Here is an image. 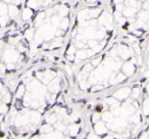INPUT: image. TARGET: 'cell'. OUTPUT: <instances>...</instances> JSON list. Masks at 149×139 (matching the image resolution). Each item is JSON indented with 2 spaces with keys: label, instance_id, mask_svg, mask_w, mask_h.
<instances>
[{
  "label": "cell",
  "instance_id": "1",
  "mask_svg": "<svg viewBox=\"0 0 149 139\" xmlns=\"http://www.w3.org/2000/svg\"><path fill=\"white\" fill-rule=\"evenodd\" d=\"M131 91H132V90L129 87L120 88V89H118V91L113 94V97L116 98V100H125L131 95Z\"/></svg>",
  "mask_w": 149,
  "mask_h": 139
},
{
  "label": "cell",
  "instance_id": "2",
  "mask_svg": "<svg viewBox=\"0 0 149 139\" xmlns=\"http://www.w3.org/2000/svg\"><path fill=\"white\" fill-rule=\"evenodd\" d=\"M48 91L51 94H56L60 89V81L58 78H54L49 84H48Z\"/></svg>",
  "mask_w": 149,
  "mask_h": 139
},
{
  "label": "cell",
  "instance_id": "3",
  "mask_svg": "<svg viewBox=\"0 0 149 139\" xmlns=\"http://www.w3.org/2000/svg\"><path fill=\"white\" fill-rule=\"evenodd\" d=\"M94 130H95V134L97 135H103V134H106L107 132V126L105 125V123L103 122H97L95 125H94Z\"/></svg>",
  "mask_w": 149,
  "mask_h": 139
},
{
  "label": "cell",
  "instance_id": "4",
  "mask_svg": "<svg viewBox=\"0 0 149 139\" xmlns=\"http://www.w3.org/2000/svg\"><path fill=\"white\" fill-rule=\"evenodd\" d=\"M135 72V64L132 62H126L123 66V74H124L126 77H130L134 74Z\"/></svg>",
  "mask_w": 149,
  "mask_h": 139
},
{
  "label": "cell",
  "instance_id": "5",
  "mask_svg": "<svg viewBox=\"0 0 149 139\" xmlns=\"http://www.w3.org/2000/svg\"><path fill=\"white\" fill-rule=\"evenodd\" d=\"M79 131H80L79 125L72 123V124H70V126L68 127V129H66V131L64 132V134H68L70 135V137H74V136H77L78 135Z\"/></svg>",
  "mask_w": 149,
  "mask_h": 139
},
{
  "label": "cell",
  "instance_id": "6",
  "mask_svg": "<svg viewBox=\"0 0 149 139\" xmlns=\"http://www.w3.org/2000/svg\"><path fill=\"white\" fill-rule=\"evenodd\" d=\"M34 15V11L32 9L28 8V7H25L22 11V20L23 21H29L33 17Z\"/></svg>",
  "mask_w": 149,
  "mask_h": 139
},
{
  "label": "cell",
  "instance_id": "7",
  "mask_svg": "<svg viewBox=\"0 0 149 139\" xmlns=\"http://www.w3.org/2000/svg\"><path fill=\"white\" fill-rule=\"evenodd\" d=\"M39 130L43 135H47V134H49V133L53 132V126L47 124V123H44V124H42L41 126H40Z\"/></svg>",
  "mask_w": 149,
  "mask_h": 139
},
{
  "label": "cell",
  "instance_id": "8",
  "mask_svg": "<svg viewBox=\"0 0 149 139\" xmlns=\"http://www.w3.org/2000/svg\"><path fill=\"white\" fill-rule=\"evenodd\" d=\"M26 94V87L24 84H19L17 86V90H15V98L17 99H22L23 96H25Z\"/></svg>",
  "mask_w": 149,
  "mask_h": 139
},
{
  "label": "cell",
  "instance_id": "9",
  "mask_svg": "<svg viewBox=\"0 0 149 139\" xmlns=\"http://www.w3.org/2000/svg\"><path fill=\"white\" fill-rule=\"evenodd\" d=\"M101 119L103 121V123H108V124L113 123V115H112V112H103V115L101 116Z\"/></svg>",
  "mask_w": 149,
  "mask_h": 139
},
{
  "label": "cell",
  "instance_id": "10",
  "mask_svg": "<svg viewBox=\"0 0 149 139\" xmlns=\"http://www.w3.org/2000/svg\"><path fill=\"white\" fill-rule=\"evenodd\" d=\"M7 13H8L9 17H15L19 13V7L15 5H9L7 6Z\"/></svg>",
  "mask_w": 149,
  "mask_h": 139
},
{
  "label": "cell",
  "instance_id": "11",
  "mask_svg": "<svg viewBox=\"0 0 149 139\" xmlns=\"http://www.w3.org/2000/svg\"><path fill=\"white\" fill-rule=\"evenodd\" d=\"M70 21L68 17H63V19L60 21V24H59V29L61 31H66L70 27Z\"/></svg>",
  "mask_w": 149,
  "mask_h": 139
},
{
  "label": "cell",
  "instance_id": "12",
  "mask_svg": "<svg viewBox=\"0 0 149 139\" xmlns=\"http://www.w3.org/2000/svg\"><path fill=\"white\" fill-rule=\"evenodd\" d=\"M135 13H136V8L135 7H125L124 10H123V15H125V17H133V15H135Z\"/></svg>",
  "mask_w": 149,
  "mask_h": 139
},
{
  "label": "cell",
  "instance_id": "13",
  "mask_svg": "<svg viewBox=\"0 0 149 139\" xmlns=\"http://www.w3.org/2000/svg\"><path fill=\"white\" fill-rule=\"evenodd\" d=\"M0 100H1V102H2V103L9 104L11 102V93L9 91L6 92L4 95H2L1 97H0Z\"/></svg>",
  "mask_w": 149,
  "mask_h": 139
},
{
  "label": "cell",
  "instance_id": "14",
  "mask_svg": "<svg viewBox=\"0 0 149 139\" xmlns=\"http://www.w3.org/2000/svg\"><path fill=\"white\" fill-rule=\"evenodd\" d=\"M27 7L32 9V10H35V9H38L40 7V3L39 1H28Z\"/></svg>",
  "mask_w": 149,
  "mask_h": 139
},
{
  "label": "cell",
  "instance_id": "15",
  "mask_svg": "<svg viewBox=\"0 0 149 139\" xmlns=\"http://www.w3.org/2000/svg\"><path fill=\"white\" fill-rule=\"evenodd\" d=\"M10 17L8 15H3V17H0V27L4 28L6 27L7 25L9 24V21H10Z\"/></svg>",
  "mask_w": 149,
  "mask_h": 139
},
{
  "label": "cell",
  "instance_id": "16",
  "mask_svg": "<svg viewBox=\"0 0 149 139\" xmlns=\"http://www.w3.org/2000/svg\"><path fill=\"white\" fill-rule=\"evenodd\" d=\"M130 121H131L132 123H134V124L139 125V124L141 123V116H140V114L136 112V114L132 115V117L130 118Z\"/></svg>",
  "mask_w": 149,
  "mask_h": 139
},
{
  "label": "cell",
  "instance_id": "17",
  "mask_svg": "<svg viewBox=\"0 0 149 139\" xmlns=\"http://www.w3.org/2000/svg\"><path fill=\"white\" fill-rule=\"evenodd\" d=\"M140 94H141L140 88H134V89H132V91H131V96H132V98L134 100L138 99V98L140 97Z\"/></svg>",
  "mask_w": 149,
  "mask_h": 139
},
{
  "label": "cell",
  "instance_id": "18",
  "mask_svg": "<svg viewBox=\"0 0 149 139\" xmlns=\"http://www.w3.org/2000/svg\"><path fill=\"white\" fill-rule=\"evenodd\" d=\"M25 37L28 41H31L32 39L34 38V31L32 29H28L25 31Z\"/></svg>",
  "mask_w": 149,
  "mask_h": 139
},
{
  "label": "cell",
  "instance_id": "19",
  "mask_svg": "<svg viewBox=\"0 0 149 139\" xmlns=\"http://www.w3.org/2000/svg\"><path fill=\"white\" fill-rule=\"evenodd\" d=\"M126 76L124 75L123 73H118L116 75V84H118V83H122L123 81L125 82V80H126Z\"/></svg>",
  "mask_w": 149,
  "mask_h": 139
},
{
  "label": "cell",
  "instance_id": "20",
  "mask_svg": "<svg viewBox=\"0 0 149 139\" xmlns=\"http://www.w3.org/2000/svg\"><path fill=\"white\" fill-rule=\"evenodd\" d=\"M76 47L74 45H70V47L66 49V55H76Z\"/></svg>",
  "mask_w": 149,
  "mask_h": 139
},
{
  "label": "cell",
  "instance_id": "21",
  "mask_svg": "<svg viewBox=\"0 0 149 139\" xmlns=\"http://www.w3.org/2000/svg\"><path fill=\"white\" fill-rule=\"evenodd\" d=\"M100 118H101V115L99 114V112H95V114H93L91 116V121H92V123H97V122H99V120H100Z\"/></svg>",
  "mask_w": 149,
  "mask_h": 139
},
{
  "label": "cell",
  "instance_id": "22",
  "mask_svg": "<svg viewBox=\"0 0 149 139\" xmlns=\"http://www.w3.org/2000/svg\"><path fill=\"white\" fill-rule=\"evenodd\" d=\"M102 58L101 57H96V58H93L91 61V66H97L98 64H100V61H101Z\"/></svg>",
  "mask_w": 149,
  "mask_h": 139
},
{
  "label": "cell",
  "instance_id": "23",
  "mask_svg": "<svg viewBox=\"0 0 149 139\" xmlns=\"http://www.w3.org/2000/svg\"><path fill=\"white\" fill-rule=\"evenodd\" d=\"M64 70H65V72L68 73V75H70V76L72 75V66H68V64H65V66H64Z\"/></svg>",
  "mask_w": 149,
  "mask_h": 139
},
{
  "label": "cell",
  "instance_id": "24",
  "mask_svg": "<svg viewBox=\"0 0 149 139\" xmlns=\"http://www.w3.org/2000/svg\"><path fill=\"white\" fill-rule=\"evenodd\" d=\"M104 88V86L102 85H96V86H93L91 89L92 92H97V91H100V90H102Z\"/></svg>",
  "mask_w": 149,
  "mask_h": 139
},
{
  "label": "cell",
  "instance_id": "25",
  "mask_svg": "<svg viewBox=\"0 0 149 139\" xmlns=\"http://www.w3.org/2000/svg\"><path fill=\"white\" fill-rule=\"evenodd\" d=\"M132 34H133V36H134V37L138 38V37H140V36H142L143 33L141 31H139V30H133Z\"/></svg>",
  "mask_w": 149,
  "mask_h": 139
},
{
  "label": "cell",
  "instance_id": "26",
  "mask_svg": "<svg viewBox=\"0 0 149 139\" xmlns=\"http://www.w3.org/2000/svg\"><path fill=\"white\" fill-rule=\"evenodd\" d=\"M22 105H23V102H22V100L21 99H17V101H15V108L19 110V108H22Z\"/></svg>",
  "mask_w": 149,
  "mask_h": 139
},
{
  "label": "cell",
  "instance_id": "27",
  "mask_svg": "<svg viewBox=\"0 0 149 139\" xmlns=\"http://www.w3.org/2000/svg\"><path fill=\"white\" fill-rule=\"evenodd\" d=\"M65 58H66V60L72 62V61H74V59H76V55H65Z\"/></svg>",
  "mask_w": 149,
  "mask_h": 139
},
{
  "label": "cell",
  "instance_id": "28",
  "mask_svg": "<svg viewBox=\"0 0 149 139\" xmlns=\"http://www.w3.org/2000/svg\"><path fill=\"white\" fill-rule=\"evenodd\" d=\"M5 71H6V66L3 64H0V73L4 74Z\"/></svg>",
  "mask_w": 149,
  "mask_h": 139
},
{
  "label": "cell",
  "instance_id": "29",
  "mask_svg": "<svg viewBox=\"0 0 149 139\" xmlns=\"http://www.w3.org/2000/svg\"><path fill=\"white\" fill-rule=\"evenodd\" d=\"M142 7L144 8V10L148 11V10H149V1H145V2L143 3Z\"/></svg>",
  "mask_w": 149,
  "mask_h": 139
},
{
  "label": "cell",
  "instance_id": "30",
  "mask_svg": "<svg viewBox=\"0 0 149 139\" xmlns=\"http://www.w3.org/2000/svg\"><path fill=\"white\" fill-rule=\"evenodd\" d=\"M31 139H44V138H42V136H40V135L35 134V135H33V136L31 137Z\"/></svg>",
  "mask_w": 149,
  "mask_h": 139
},
{
  "label": "cell",
  "instance_id": "31",
  "mask_svg": "<svg viewBox=\"0 0 149 139\" xmlns=\"http://www.w3.org/2000/svg\"><path fill=\"white\" fill-rule=\"evenodd\" d=\"M102 139H116V137L112 136V135H106V136H104V138Z\"/></svg>",
  "mask_w": 149,
  "mask_h": 139
}]
</instances>
